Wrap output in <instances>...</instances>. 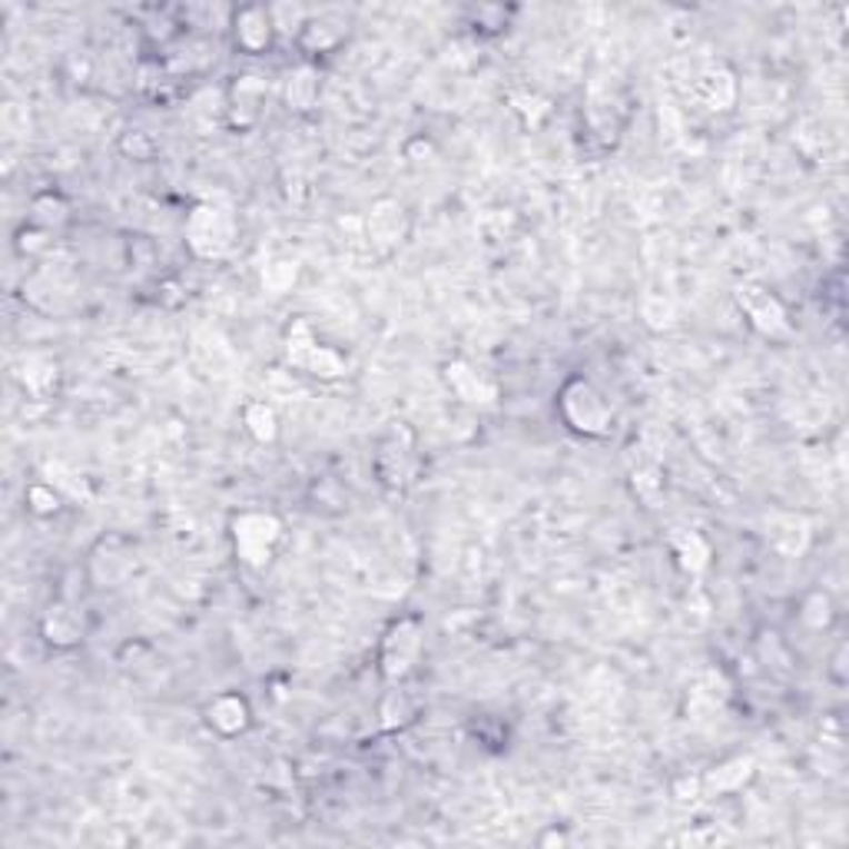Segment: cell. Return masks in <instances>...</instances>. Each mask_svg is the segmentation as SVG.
<instances>
[{
	"label": "cell",
	"instance_id": "cell-18",
	"mask_svg": "<svg viewBox=\"0 0 849 849\" xmlns=\"http://www.w3.org/2000/svg\"><path fill=\"white\" fill-rule=\"evenodd\" d=\"M697 97L710 107V110H727L737 100V83L727 70H710L700 77L697 83Z\"/></svg>",
	"mask_w": 849,
	"mask_h": 849
},
{
	"label": "cell",
	"instance_id": "cell-16",
	"mask_svg": "<svg viewBox=\"0 0 849 849\" xmlns=\"http://www.w3.org/2000/svg\"><path fill=\"white\" fill-rule=\"evenodd\" d=\"M319 100V70L302 63L286 73V103L292 110H312Z\"/></svg>",
	"mask_w": 849,
	"mask_h": 849
},
{
	"label": "cell",
	"instance_id": "cell-24",
	"mask_svg": "<svg viewBox=\"0 0 849 849\" xmlns=\"http://www.w3.org/2000/svg\"><path fill=\"white\" fill-rule=\"evenodd\" d=\"M63 219H67V203H63L60 197L43 193V197L33 200V222H37V226H57V222H63Z\"/></svg>",
	"mask_w": 849,
	"mask_h": 849
},
{
	"label": "cell",
	"instance_id": "cell-20",
	"mask_svg": "<svg viewBox=\"0 0 849 849\" xmlns=\"http://www.w3.org/2000/svg\"><path fill=\"white\" fill-rule=\"evenodd\" d=\"M242 422H246V431L262 445L276 441V435H279V416L269 402H249L242 409Z\"/></svg>",
	"mask_w": 849,
	"mask_h": 849
},
{
	"label": "cell",
	"instance_id": "cell-23",
	"mask_svg": "<svg viewBox=\"0 0 849 849\" xmlns=\"http://www.w3.org/2000/svg\"><path fill=\"white\" fill-rule=\"evenodd\" d=\"M750 760H733V763H727V767H720L717 773H710L707 777V787H713L717 793H723V790H730V787H737V783H743L747 777H750Z\"/></svg>",
	"mask_w": 849,
	"mask_h": 849
},
{
	"label": "cell",
	"instance_id": "cell-2",
	"mask_svg": "<svg viewBox=\"0 0 849 849\" xmlns=\"http://www.w3.org/2000/svg\"><path fill=\"white\" fill-rule=\"evenodd\" d=\"M183 236H187V246L193 249L197 259H226L236 246L239 226H236V216L226 207L197 203L187 216Z\"/></svg>",
	"mask_w": 849,
	"mask_h": 849
},
{
	"label": "cell",
	"instance_id": "cell-15",
	"mask_svg": "<svg viewBox=\"0 0 849 849\" xmlns=\"http://www.w3.org/2000/svg\"><path fill=\"white\" fill-rule=\"evenodd\" d=\"M369 236L376 246L382 249H392L402 242L406 236V207L396 203V200H379L372 210H369Z\"/></svg>",
	"mask_w": 849,
	"mask_h": 849
},
{
	"label": "cell",
	"instance_id": "cell-22",
	"mask_svg": "<svg viewBox=\"0 0 849 849\" xmlns=\"http://www.w3.org/2000/svg\"><path fill=\"white\" fill-rule=\"evenodd\" d=\"M27 508L40 518L47 515H57L60 511V491L50 485V481H40V485H30L27 488Z\"/></svg>",
	"mask_w": 849,
	"mask_h": 849
},
{
	"label": "cell",
	"instance_id": "cell-7",
	"mask_svg": "<svg viewBox=\"0 0 849 849\" xmlns=\"http://www.w3.org/2000/svg\"><path fill=\"white\" fill-rule=\"evenodd\" d=\"M229 27H232V43L236 50L249 53V57H259L272 47L276 40V23H272V13L269 7H259V3H246L239 10H232L229 17Z\"/></svg>",
	"mask_w": 849,
	"mask_h": 849
},
{
	"label": "cell",
	"instance_id": "cell-10",
	"mask_svg": "<svg viewBox=\"0 0 849 849\" xmlns=\"http://www.w3.org/2000/svg\"><path fill=\"white\" fill-rule=\"evenodd\" d=\"M349 33V20L336 10H322V13H309L306 27L299 30V43L309 53H326L336 50Z\"/></svg>",
	"mask_w": 849,
	"mask_h": 849
},
{
	"label": "cell",
	"instance_id": "cell-14",
	"mask_svg": "<svg viewBox=\"0 0 849 849\" xmlns=\"http://www.w3.org/2000/svg\"><path fill=\"white\" fill-rule=\"evenodd\" d=\"M376 471H379V478H382L386 485H392V488H399V485L409 481V471H412V445H409L406 435L392 431V435L382 441V448H379V455H376Z\"/></svg>",
	"mask_w": 849,
	"mask_h": 849
},
{
	"label": "cell",
	"instance_id": "cell-12",
	"mask_svg": "<svg viewBox=\"0 0 849 849\" xmlns=\"http://www.w3.org/2000/svg\"><path fill=\"white\" fill-rule=\"evenodd\" d=\"M266 107V83L259 77H239L229 90V120L236 127H252L259 123Z\"/></svg>",
	"mask_w": 849,
	"mask_h": 849
},
{
	"label": "cell",
	"instance_id": "cell-3",
	"mask_svg": "<svg viewBox=\"0 0 849 849\" xmlns=\"http://www.w3.org/2000/svg\"><path fill=\"white\" fill-rule=\"evenodd\" d=\"M282 541V521L272 511H242L232 518V548L246 568H266Z\"/></svg>",
	"mask_w": 849,
	"mask_h": 849
},
{
	"label": "cell",
	"instance_id": "cell-25",
	"mask_svg": "<svg viewBox=\"0 0 849 849\" xmlns=\"http://www.w3.org/2000/svg\"><path fill=\"white\" fill-rule=\"evenodd\" d=\"M262 282H266V289H272V292H286V289L296 282V262H272V266L262 272Z\"/></svg>",
	"mask_w": 849,
	"mask_h": 849
},
{
	"label": "cell",
	"instance_id": "cell-19",
	"mask_svg": "<svg viewBox=\"0 0 849 849\" xmlns=\"http://www.w3.org/2000/svg\"><path fill=\"white\" fill-rule=\"evenodd\" d=\"M416 710H419V703L409 690H389L379 707V717H382L386 730H402L416 720Z\"/></svg>",
	"mask_w": 849,
	"mask_h": 849
},
{
	"label": "cell",
	"instance_id": "cell-1",
	"mask_svg": "<svg viewBox=\"0 0 849 849\" xmlns=\"http://www.w3.org/2000/svg\"><path fill=\"white\" fill-rule=\"evenodd\" d=\"M558 412H561V422L585 438H605L611 435V425H615V409L608 396L585 376H571L561 386Z\"/></svg>",
	"mask_w": 849,
	"mask_h": 849
},
{
	"label": "cell",
	"instance_id": "cell-21",
	"mask_svg": "<svg viewBox=\"0 0 849 849\" xmlns=\"http://www.w3.org/2000/svg\"><path fill=\"white\" fill-rule=\"evenodd\" d=\"M20 379H23V389H30L33 396H47L53 389V382H57V362L43 359V356H30L23 362Z\"/></svg>",
	"mask_w": 849,
	"mask_h": 849
},
{
	"label": "cell",
	"instance_id": "cell-6",
	"mask_svg": "<svg viewBox=\"0 0 849 849\" xmlns=\"http://www.w3.org/2000/svg\"><path fill=\"white\" fill-rule=\"evenodd\" d=\"M737 302H740L743 316L750 319V326H753L760 336L780 339V336L790 332V319H787L783 302H780L773 292H767L763 286H753V282L737 286Z\"/></svg>",
	"mask_w": 849,
	"mask_h": 849
},
{
	"label": "cell",
	"instance_id": "cell-11",
	"mask_svg": "<svg viewBox=\"0 0 849 849\" xmlns=\"http://www.w3.org/2000/svg\"><path fill=\"white\" fill-rule=\"evenodd\" d=\"M130 565H133L130 551H123V545L117 538H110V541L103 538L90 555V578L97 588H113L127 578Z\"/></svg>",
	"mask_w": 849,
	"mask_h": 849
},
{
	"label": "cell",
	"instance_id": "cell-13",
	"mask_svg": "<svg viewBox=\"0 0 849 849\" xmlns=\"http://www.w3.org/2000/svg\"><path fill=\"white\" fill-rule=\"evenodd\" d=\"M445 382H448V389H451L461 402H468V406H491V402L498 399L495 386H491L485 376H478L468 362H458V359L445 366Z\"/></svg>",
	"mask_w": 849,
	"mask_h": 849
},
{
	"label": "cell",
	"instance_id": "cell-17",
	"mask_svg": "<svg viewBox=\"0 0 849 849\" xmlns=\"http://www.w3.org/2000/svg\"><path fill=\"white\" fill-rule=\"evenodd\" d=\"M670 545H673V555H677V561H680L683 571L700 575V571L710 565V545H707L697 531H677V535L670 538Z\"/></svg>",
	"mask_w": 849,
	"mask_h": 849
},
{
	"label": "cell",
	"instance_id": "cell-9",
	"mask_svg": "<svg viewBox=\"0 0 849 849\" xmlns=\"http://www.w3.org/2000/svg\"><path fill=\"white\" fill-rule=\"evenodd\" d=\"M203 717H207V723H210L212 733H219V737H226V740H232V737L246 733V730H249V723H252L249 700H246L242 693H232V690L216 693L210 703H207Z\"/></svg>",
	"mask_w": 849,
	"mask_h": 849
},
{
	"label": "cell",
	"instance_id": "cell-8",
	"mask_svg": "<svg viewBox=\"0 0 849 849\" xmlns=\"http://www.w3.org/2000/svg\"><path fill=\"white\" fill-rule=\"evenodd\" d=\"M40 637L57 647V650H70V647H80L83 637H87V625H83V615L70 605V601H53L43 618H40Z\"/></svg>",
	"mask_w": 849,
	"mask_h": 849
},
{
	"label": "cell",
	"instance_id": "cell-5",
	"mask_svg": "<svg viewBox=\"0 0 849 849\" xmlns=\"http://www.w3.org/2000/svg\"><path fill=\"white\" fill-rule=\"evenodd\" d=\"M286 359H289V366H296L299 372L316 376V379H339V376H346V359L332 346H322L309 322H292L289 326V332H286Z\"/></svg>",
	"mask_w": 849,
	"mask_h": 849
},
{
	"label": "cell",
	"instance_id": "cell-4",
	"mask_svg": "<svg viewBox=\"0 0 849 849\" xmlns=\"http://www.w3.org/2000/svg\"><path fill=\"white\" fill-rule=\"evenodd\" d=\"M425 647V628L419 618L406 615L399 621H392L382 635V643H379V673L389 680V683H402L419 657H422Z\"/></svg>",
	"mask_w": 849,
	"mask_h": 849
}]
</instances>
